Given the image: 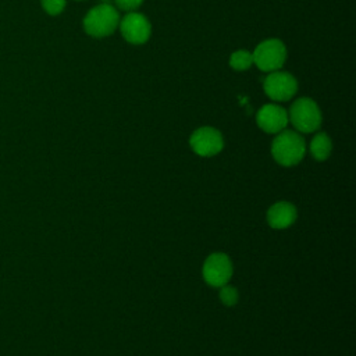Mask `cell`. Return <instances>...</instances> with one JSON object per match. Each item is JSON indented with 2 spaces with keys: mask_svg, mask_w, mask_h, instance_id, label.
<instances>
[{
  "mask_svg": "<svg viewBox=\"0 0 356 356\" xmlns=\"http://www.w3.org/2000/svg\"><path fill=\"white\" fill-rule=\"evenodd\" d=\"M305 152V139L295 131L282 129L271 143V154L274 160L284 167H292L300 163Z\"/></svg>",
  "mask_w": 356,
  "mask_h": 356,
  "instance_id": "1",
  "label": "cell"
},
{
  "mask_svg": "<svg viewBox=\"0 0 356 356\" xmlns=\"http://www.w3.org/2000/svg\"><path fill=\"white\" fill-rule=\"evenodd\" d=\"M120 24V14L108 3L93 7L83 18V29L93 38H106L111 35Z\"/></svg>",
  "mask_w": 356,
  "mask_h": 356,
  "instance_id": "2",
  "label": "cell"
},
{
  "mask_svg": "<svg viewBox=\"0 0 356 356\" xmlns=\"http://www.w3.org/2000/svg\"><path fill=\"white\" fill-rule=\"evenodd\" d=\"M288 120L299 132L309 134L320 128L321 111L314 100L309 97H300L292 103Z\"/></svg>",
  "mask_w": 356,
  "mask_h": 356,
  "instance_id": "3",
  "label": "cell"
},
{
  "mask_svg": "<svg viewBox=\"0 0 356 356\" xmlns=\"http://www.w3.org/2000/svg\"><path fill=\"white\" fill-rule=\"evenodd\" d=\"M253 64L261 71L273 72L280 70L286 58L285 44L280 39H266L252 53Z\"/></svg>",
  "mask_w": 356,
  "mask_h": 356,
  "instance_id": "4",
  "label": "cell"
},
{
  "mask_svg": "<svg viewBox=\"0 0 356 356\" xmlns=\"http://www.w3.org/2000/svg\"><path fill=\"white\" fill-rule=\"evenodd\" d=\"M264 93L274 102H286L293 97L298 90V82L295 76L284 71H273L263 83Z\"/></svg>",
  "mask_w": 356,
  "mask_h": 356,
  "instance_id": "5",
  "label": "cell"
},
{
  "mask_svg": "<svg viewBox=\"0 0 356 356\" xmlns=\"http://www.w3.org/2000/svg\"><path fill=\"white\" fill-rule=\"evenodd\" d=\"M192 150L202 157H211L220 153L224 147L221 132L213 127H200L189 138Z\"/></svg>",
  "mask_w": 356,
  "mask_h": 356,
  "instance_id": "6",
  "label": "cell"
},
{
  "mask_svg": "<svg viewBox=\"0 0 356 356\" xmlns=\"http://www.w3.org/2000/svg\"><path fill=\"white\" fill-rule=\"evenodd\" d=\"M232 263L225 253H211L203 263V278L211 286H222L232 277Z\"/></svg>",
  "mask_w": 356,
  "mask_h": 356,
  "instance_id": "7",
  "label": "cell"
},
{
  "mask_svg": "<svg viewBox=\"0 0 356 356\" xmlns=\"http://www.w3.org/2000/svg\"><path fill=\"white\" fill-rule=\"evenodd\" d=\"M118 25L122 38L132 44H142L150 38L152 26L143 14L135 11L127 13Z\"/></svg>",
  "mask_w": 356,
  "mask_h": 356,
  "instance_id": "8",
  "label": "cell"
},
{
  "mask_svg": "<svg viewBox=\"0 0 356 356\" xmlns=\"http://www.w3.org/2000/svg\"><path fill=\"white\" fill-rule=\"evenodd\" d=\"M259 128L267 134H278L288 125V113L278 104H264L256 115Z\"/></svg>",
  "mask_w": 356,
  "mask_h": 356,
  "instance_id": "9",
  "label": "cell"
},
{
  "mask_svg": "<svg viewBox=\"0 0 356 356\" xmlns=\"http://www.w3.org/2000/svg\"><path fill=\"white\" fill-rule=\"evenodd\" d=\"M298 217L296 207L289 202H277L267 210V222L274 229H285L291 227Z\"/></svg>",
  "mask_w": 356,
  "mask_h": 356,
  "instance_id": "10",
  "label": "cell"
},
{
  "mask_svg": "<svg viewBox=\"0 0 356 356\" xmlns=\"http://www.w3.org/2000/svg\"><path fill=\"white\" fill-rule=\"evenodd\" d=\"M332 150V142L325 132H318L310 142V153L317 161H324L330 157Z\"/></svg>",
  "mask_w": 356,
  "mask_h": 356,
  "instance_id": "11",
  "label": "cell"
},
{
  "mask_svg": "<svg viewBox=\"0 0 356 356\" xmlns=\"http://www.w3.org/2000/svg\"><path fill=\"white\" fill-rule=\"evenodd\" d=\"M253 64V56L248 50H236L229 56V65L236 71L249 70Z\"/></svg>",
  "mask_w": 356,
  "mask_h": 356,
  "instance_id": "12",
  "label": "cell"
},
{
  "mask_svg": "<svg viewBox=\"0 0 356 356\" xmlns=\"http://www.w3.org/2000/svg\"><path fill=\"white\" fill-rule=\"evenodd\" d=\"M220 300L222 305L231 307V306H235L238 303V299H239V295H238V291L236 288L231 286V285H222L220 286Z\"/></svg>",
  "mask_w": 356,
  "mask_h": 356,
  "instance_id": "13",
  "label": "cell"
},
{
  "mask_svg": "<svg viewBox=\"0 0 356 356\" xmlns=\"http://www.w3.org/2000/svg\"><path fill=\"white\" fill-rule=\"evenodd\" d=\"M65 3H67V0H42V6H43L44 11L50 15L60 14L64 10Z\"/></svg>",
  "mask_w": 356,
  "mask_h": 356,
  "instance_id": "14",
  "label": "cell"
},
{
  "mask_svg": "<svg viewBox=\"0 0 356 356\" xmlns=\"http://www.w3.org/2000/svg\"><path fill=\"white\" fill-rule=\"evenodd\" d=\"M114 3L118 10L131 13V11H135L136 8H139L140 4L143 3V0H114Z\"/></svg>",
  "mask_w": 356,
  "mask_h": 356,
  "instance_id": "15",
  "label": "cell"
}]
</instances>
